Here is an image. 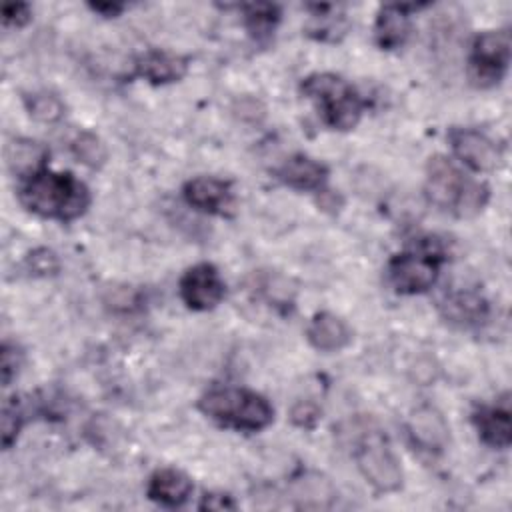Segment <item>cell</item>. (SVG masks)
I'll return each instance as SVG.
<instances>
[{"mask_svg": "<svg viewBox=\"0 0 512 512\" xmlns=\"http://www.w3.org/2000/svg\"><path fill=\"white\" fill-rule=\"evenodd\" d=\"M444 250L436 238H424L408 252L388 262V282L400 294H420L432 288L438 278Z\"/></svg>", "mask_w": 512, "mask_h": 512, "instance_id": "cell-6", "label": "cell"}, {"mask_svg": "<svg viewBox=\"0 0 512 512\" xmlns=\"http://www.w3.org/2000/svg\"><path fill=\"white\" fill-rule=\"evenodd\" d=\"M472 422L484 440L492 448H508L512 442V424L508 406H482L474 412Z\"/></svg>", "mask_w": 512, "mask_h": 512, "instance_id": "cell-17", "label": "cell"}, {"mask_svg": "<svg viewBox=\"0 0 512 512\" xmlns=\"http://www.w3.org/2000/svg\"><path fill=\"white\" fill-rule=\"evenodd\" d=\"M276 176L294 190L318 192L328 178V168L306 154H294L282 162V166L276 170Z\"/></svg>", "mask_w": 512, "mask_h": 512, "instance_id": "cell-12", "label": "cell"}, {"mask_svg": "<svg viewBox=\"0 0 512 512\" xmlns=\"http://www.w3.org/2000/svg\"><path fill=\"white\" fill-rule=\"evenodd\" d=\"M72 152L84 166L94 168V170L102 168L108 158V150H106L104 142L92 132H80L72 140Z\"/></svg>", "mask_w": 512, "mask_h": 512, "instance_id": "cell-22", "label": "cell"}, {"mask_svg": "<svg viewBox=\"0 0 512 512\" xmlns=\"http://www.w3.org/2000/svg\"><path fill=\"white\" fill-rule=\"evenodd\" d=\"M320 406L314 400H298L292 410H290V418L298 428H314L316 422L320 420Z\"/></svg>", "mask_w": 512, "mask_h": 512, "instance_id": "cell-25", "label": "cell"}, {"mask_svg": "<svg viewBox=\"0 0 512 512\" xmlns=\"http://www.w3.org/2000/svg\"><path fill=\"white\" fill-rule=\"evenodd\" d=\"M318 206L322 210H330V212H336L340 206H342V198L336 194V192H330V190H318Z\"/></svg>", "mask_w": 512, "mask_h": 512, "instance_id": "cell-29", "label": "cell"}, {"mask_svg": "<svg viewBox=\"0 0 512 512\" xmlns=\"http://www.w3.org/2000/svg\"><path fill=\"white\" fill-rule=\"evenodd\" d=\"M440 312L452 324L476 326L488 316V304L478 292L458 290L440 300Z\"/></svg>", "mask_w": 512, "mask_h": 512, "instance_id": "cell-16", "label": "cell"}, {"mask_svg": "<svg viewBox=\"0 0 512 512\" xmlns=\"http://www.w3.org/2000/svg\"><path fill=\"white\" fill-rule=\"evenodd\" d=\"M48 150L34 140H14L12 144H8L6 148V160H8V168L22 180L38 170H42L44 162H46Z\"/></svg>", "mask_w": 512, "mask_h": 512, "instance_id": "cell-19", "label": "cell"}, {"mask_svg": "<svg viewBox=\"0 0 512 512\" xmlns=\"http://www.w3.org/2000/svg\"><path fill=\"white\" fill-rule=\"evenodd\" d=\"M200 508L208 510H224V508H236L232 498L228 494H204Z\"/></svg>", "mask_w": 512, "mask_h": 512, "instance_id": "cell-28", "label": "cell"}, {"mask_svg": "<svg viewBox=\"0 0 512 512\" xmlns=\"http://www.w3.org/2000/svg\"><path fill=\"white\" fill-rule=\"evenodd\" d=\"M26 270L32 274V276H52L58 272L60 268V262L56 258V254L48 248H36L32 250L26 260Z\"/></svg>", "mask_w": 512, "mask_h": 512, "instance_id": "cell-24", "label": "cell"}, {"mask_svg": "<svg viewBox=\"0 0 512 512\" xmlns=\"http://www.w3.org/2000/svg\"><path fill=\"white\" fill-rule=\"evenodd\" d=\"M184 200L192 208L208 214H228L234 202L230 184L210 176H198L188 180L184 184Z\"/></svg>", "mask_w": 512, "mask_h": 512, "instance_id": "cell-11", "label": "cell"}, {"mask_svg": "<svg viewBox=\"0 0 512 512\" xmlns=\"http://www.w3.org/2000/svg\"><path fill=\"white\" fill-rule=\"evenodd\" d=\"M180 298L190 310H212L224 298V280L216 266L202 262L188 268L180 278Z\"/></svg>", "mask_w": 512, "mask_h": 512, "instance_id": "cell-8", "label": "cell"}, {"mask_svg": "<svg viewBox=\"0 0 512 512\" xmlns=\"http://www.w3.org/2000/svg\"><path fill=\"white\" fill-rule=\"evenodd\" d=\"M352 456L360 474L380 494L396 492L402 486V468L386 436L374 426H364L354 434Z\"/></svg>", "mask_w": 512, "mask_h": 512, "instance_id": "cell-5", "label": "cell"}, {"mask_svg": "<svg viewBox=\"0 0 512 512\" xmlns=\"http://www.w3.org/2000/svg\"><path fill=\"white\" fill-rule=\"evenodd\" d=\"M510 62V34L506 30L484 32L474 38L470 54V80L476 86H494L502 80Z\"/></svg>", "mask_w": 512, "mask_h": 512, "instance_id": "cell-7", "label": "cell"}, {"mask_svg": "<svg viewBox=\"0 0 512 512\" xmlns=\"http://www.w3.org/2000/svg\"><path fill=\"white\" fill-rule=\"evenodd\" d=\"M306 338L320 352H338L350 344L352 332L336 314L318 312L306 328Z\"/></svg>", "mask_w": 512, "mask_h": 512, "instance_id": "cell-13", "label": "cell"}, {"mask_svg": "<svg viewBox=\"0 0 512 512\" xmlns=\"http://www.w3.org/2000/svg\"><path fill=\"white\" fill-rule=\"evenodd\" d=\"M198 410L220 426L244 432L264 430L274 420V408L264 396L230 386L208 390L198 400Z\"/></svg>", "mask_w": 512, "mask_h": 512, "instance_id": "cell-3", "label": "cell"}, {"mask_svg": "<svg viewBox=\"0 0 512 512\" xmlns=\"http://www.w3.org/2000/svg\"><path fill=\"white\" fill-rule=\"evenodd\" d=\"M412 442L430 454H440L450 442V428L444 416L432 406H418L406 422Z\"/></svg>", "mask_w": 512, "mask_h": 512, "instance_id": "cell-10", "label": "cell"}, {"mask_svg": "<svg viewBox=\"0 0 512 512\" xmlns=\"http://www.w3.org/2000/svg\"><path fill=\"white\" fill-rule=\"evenodd\" d=\"M278 20H280V10L274 4H248V6H244L246 28L258 40L268 38Z\"/></svg>", "mask_w": 512, "mask_h": 512, "instance_id": "cell-21", "label": "cell"}, {"mask_svg": "<svg viewBox=\"0 0 512 512\" xmlns=\"http://www.w3.org/2000/svg\"><path fill=\"white\" fill-rule=\"evenodd\" d=\"M416 6H384L376 18V42L382 50L400 48L410 34V10Z\"/></svg>", "mask_w": 512, "mask_h": 512, "instance_id": "cell-18", "label": "cell"}, {"mask_svg": "<svg viewBox=\"0 0 512 512\" xmlns=\"http://www.w3.org/2000/svg\"><path fill=\"white\" fill-rule=\"evenodd\" d=\"M136 70L150 84H170L186 76L188 60L164 50H148L138 58Z\"/></svg>", "mask_w": 512, "mask_h": 512, "instance_id": "cell-15", "label": "cell"}, {"mask_svg": "<svg viewBox=\"0 0 512 512\" xmlns=\"http://www.w3.org/2000/svg\"><path fill=\"white\" fill-rule=\"evenodd\" d=\"M22 408L16 398H10L2 406V446L8 450L22 428Z\"/></svg>", "mask_w": 512, "mask_h": 512, "instance_id": "cell-23", "label": "cell"}, {"mask_svg": "<svg viewBox=\"0 0 512 512\" xmlns=\"http://www.w3.org/2000/svg\"><path fill=\"white\" fill-rule=\"evenodd\" d=\"M20 202L42 218L70 222L90 206L88 188L70 172L38 170L20 180Z\"/></svg>", "mask_w": 512, "mask_h": 512, "instance_id": "cell-1", "label": "cell"}, {"mask_svg": "<svg viewBox=\"0 0 512 512\" xmlns=\"http://www.w3.org/2000/svg\"><path fill=\"white\" fill-rule=\"evenodd\" d=\"M32 12L28 4H6L2 8V24L6 28H22L28 24Z\"/></svg>", "mask_w": 512, "mask_h": 512, "instance_id": "cell-27", "label": "cell"}, {"mask_svg": "<svg viewBox=\"0 0 512 512\" xmlns=\"http://www.w3.org/2000/svg\"><path fill=\"white\" fill-rule=\"evenodd\" d=\"M20 366H22V352L14 344L4 342L2 346V384L4 386H8L16 378Z\"/></svg>", "mask_w": 512, "mask_h": 512, "instance_id": "cell-26", "label": "cell"}, {"mask_svg": "<svg viewBox=\"0 0 512 512\" xmlns=\"http://www.w3.org/2000/svg\"><path fill=\"white\" fill-rule=\"evenodd\" d=\"M300 90L316 102L320 118L334 130H352L362 116V100L358 92L340 76L330 72L310 74L302 80Z\"/></svg>", "mask_w": 512, "mask_h": 512, "instance_id": "cell-4", "label": "cell"}, {"mask_svg": "<svg viewBox=\"0 0 512 512\" xmlns=\"http://www.w3.org/2000/svg\"><path fill=\"white\" fill-rule=\"evenodd\" d=\"M424 190L436 208L460 218L476 216L490 196L486 184L470 178L444 156L428 160Z\"/></svg>", "mask_w": 512, "mask_h": 512, "instance_id": "cell-2", "label": "cell"}, {"mask_svg": "<svg viewBox=\"0 0 512 512\" xmlns=\"http://www.w3.org/2000/svg\"><path fill=\"white\" fill-rule=\"evenodd\" d=\"M90 8L96 10V12H102L104 16H114V14H118L122 10L120 4H92Z\"/></svg>", "mask_w": 512, "mask_h": 512, "instance_id": "cell-30", "label": "cell"}, {"mask_svg": "<svg viewBox=\"0 0 512 512\" xmlns=\"http://www.w3.org/2000/svg\"><path fill=\"white\" fill-rule=\"evenodd\" d=\"M24 106L28 114L38 122H58L66 114V106L62 98L48 90H38L28 96H24Z\"/></svg>", "mask_w": 512, "mask_h": 512, "instance_id": "cell-20", "label": "cell"}, {"mask_svg": "<svg viewBox=\"0 0 512 512\" xmlns=\"http://www.w3.org/2000/svg\"><path fill=\"white\" fill-rule=\"evenodd\" d=\"M448 140L458 160L476 172H492L502 164L500 148L474 128H452Z\"/></svg>", "mask_w": 512, "mask_h": 512, "instance_id": "cell-9", "label": "cell"}, {"mask_svg": "<svg viewBox=\"0 0 512 512\" xmlns=\"http://www.w3.org/2000/svg\"><path fill=\"white\" fill-rule=\"evenodd\" d=\"M146 494L150 500H154L162 506L176 508V506H182L190 498L192 480L176 468H162L150 476Z\"/></svg>", "mask_w": 512, "mask_h": 512, "instance_id": "cell-14", "label": "cell"}]
</instances>
